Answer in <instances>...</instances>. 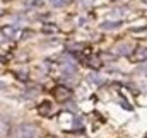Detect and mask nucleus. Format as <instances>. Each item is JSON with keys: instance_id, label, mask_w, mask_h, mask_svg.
<instances>
[{"instance_id": "obj_1", "label": "nucleus", "mask_w": 147, "mask_h": 138, "mask_svg": "<svg viewBox=\"0 0 147 138\" xmlns=\"http://www.w3.org/2000/svg\"><path fill=\"white\" fill-rule=\"evenodd\" d=\"M36 131L34 125H19L14 131V138H36Z\"/></svg>"}, {"instance_id": "obj_2", "label": "nucleus", "mask_w": 147, "mask_h": 138, "mask_svg": "<svg viewBox=\"0 0 147 138\" xmlns=\"http://www.w3.org/2000/svg\"><path fill=\"white\" fill-rule=\"evenodd\" d=\"M130 58H132V62H146L147 60V48H139V50H135Z\"/></svg>"}, {"instance_id": "obj_3", "label": "nucleus", "mask_w": 147, "mask_h": 138, "mask_svg": "<svg viewBox=\"0 0 147 138\" xmlns=\"http://www.w3.org/2000/svg\"><path fill=\"white\" fill-rule=\"evenodd\" d=\"M2 34L7 36V38H12V39H17V38L21 36V29L12 27V26H7V27H3V29H2Z\"/></svg>"}, {"instance_id": "obj_4", "label": "nucleus", "mask_w": 147, "mask_h": 138, "mask_svg": "<svg viewBox=\"0 0 147 138\" xmlns=\"http://www.w3.org/2000/svg\"><path fill=\"white\" fill-rule=\"evenodd\" d=\"M55 96H57L58 101H65V99L70 97V92H69L67 89H63V87H58V89L55 90Z\"/></svg>"}, {"instance_id": "obj_5", "label": "nucleus", "mask_w": 147, "mask_h": 138, "mask_svg": "<svg viewBox=\"0 0 147 138\" xmlns=\"http://www.w3.org/2000/svg\"><path fill=\"white\" fill-rule=\"evenodd\" d=\"M120 26H121V22H118V21H115V22H103V24H101L103 29H116V27H120Z\"/></svg>"}, {"instance_id": "obj_6", "label": "nucleus", "mask_w": 147, "mask_h": 138, "mask_svg": "<svg viewBox=\"0 0 147 138\" xmlns=\"http://www.w3.org/2000/svg\"><path fill=\"white\" fill-rule=\"evenodd\" d=\"M51 5L53 7H63V5H67V0H51Z\"/></svg>"}, {"instance_id": "obj_7", "label": "nucleus", "mask_w": 147, "mask_h": 138, "mask_svg": "<svg viewBox=\"0 0 147 138\" xmlns=\"http://www.w3.org/2000/svg\"><path fill=\"white\" fill-rule=\"evenodd\" d=\"M43 106H45V107H41V109H39V113H41V114H43V113H48V109H50V102H45Z\"/></svg>"}, {"instance_id": "obj_8", "label": "nucleus", "mask_w": 147, "mask_h": 138, "mask_svg": "<svg viewBox=\"0 0 147 138\" xmlns=\"http://www.w3.org/2000/svg\"><path fill=\"white\" fill-rule=\"evenodd\" d=\"M0 87H3V84H2V82H0Z\"/></svg>"}, {"instance_id": "obj_9", "label": "nucleus", "mask_w": 147, "mask_h": 138, "mask_svg": "<svg viewBox=\"0 0 147 138\" xmlns=\"http://www.w3.org/2000/svg\"><path fill=\"white\" fill-rule=\"evenodd\" d=\"M146 3H147V0H146Z\"/></svg>"}]
</instances>
